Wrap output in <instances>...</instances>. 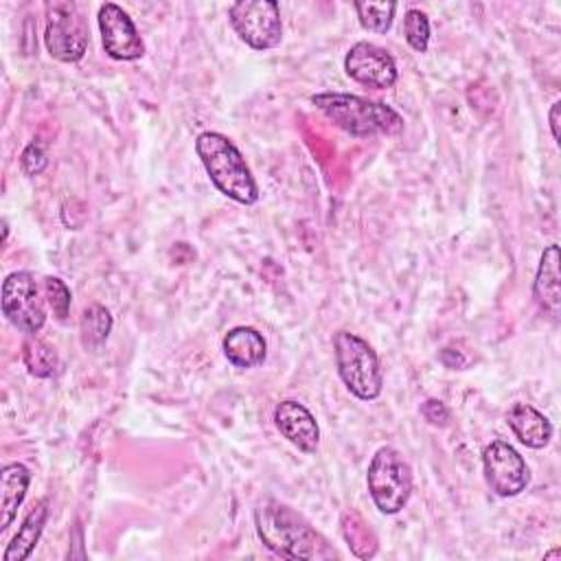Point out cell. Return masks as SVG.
Segmentation results:
<instances>
[{
  "instance_id": "cell-1",
  "label": "cell",
  "mask_w": 561,
  "mask_h": 561,
  "mask_svg": "<svg viewBox=\"0 0 561 561\" xmlns=\"http://www.w3.org/2000/svg\"><path fill=\"white\" fill-rule=\"evenodd\" d=\"M256 535L263 546L283 559H329L335 550L311 524L287 504L265 500L254 511Z\"/></svg>"
},
{
  "instance_id": "cell-2",
  "label": "cell",
  "mask_w": 561,
  "mask_h": 561,
  "mask_svg": "<svg viewBox=\"0 0 561 561\" xmlns=\"http://www.w3.org/2000/svg\"><path fill=\"white\" fill-rule=\"evenodd\" d=\"M311 103L340 129L351 136H397L403 131V116L386 103L368 101L355 94L320 92L311 96Z\"/></svg>"
},
{
  "instance_id": "cell-3",
  "label": "cell",
  "mask_w": 561,
  "mask_h": 561,
  "mask_svg": "<svg viewBox=\"0 0 561 561\" xmlns=\"http://www.w3.org/2000/svg\"><path fill=\"white\" fill-rule=\"evenodd\" d=\"M195 151L219 193L245 206L259 199V186L250 167L228 136L219 131H202L195 140Z\"/></svg>"
},
{
  "instance_id": "cell-4",
  "label": "cell",
  "mask_w": 561,
  "mask_h": 561,
  "mask_svg": "<svg viewBox=\"0 0 561 561\" xmlns=\"http://www.w3.org/2000/svg\"><path fill=\"white\" fill-rule=\"evenodd\" d=\"M333 351L340 379L348 392L362 401L377 399L383 388V375L373 346L351 331H337L333 335Z\"/></svg>"
},
{
  "instance_id": "cell-5",
  "label": "cell",
  "mask_w": 561,
  "mask_h": 561,
  "mask_svg": "<svg viewBox=\"0 0 561 561\" xmlns=\"http://www.w3.org/2000/svg\"><path fill=\"white\" fill-rule=\"evenodd\" d=\"M368 493L383 515H397L412 495V469L392 447H379L366 471Z\"/></svg>"
},
{
  "instance_id": "cell-6",
  "label": "cell",
  "mask_w": 561,
  "mask_h": 561,
  "mask_svg": "<svg viewBox=\"0 0 561 561\" xmlns=\"http://www.w3.org/2000/svg\"><path fill=\"white\" fill-rule=\"evenodd\" d=\"M88 42H90V33L75 2L46 4L44 44L55 59L64 64L79 61L88 50Z\"/></svg>"
},
{
  "instance_id": "cell-7",
  "label": "cell",
  "mask_w": 561,
  "mask_h": 561,
  "mask_svg": "<svg viewBox=\"0 0 561 561\" xmlns=\"http://www.w3.org/2000/svg\"><path fill=\"white\" fill-rule=\"evenodd\" d=\"M228 20L239 35L254 50H270L283 39L280 9L274 0H239L228 9Z\"/></svg>"
},
{
  "instance_id": "cell-8",
  "label": "cell",
  "mask_w": 561,
  "mask_h": 561,
  "mask_svg": "<svg viewBox=\"0 0 561 561\" xmlns=\"http://www.w3.org/2000/svg\"><path fill=\"white\" fill-rule=\"evenodd\" d=\"M2 313L7 320L33 335L39 333L46 322L44 300L39 298V287L31 272H11L2 283Z\"/></svg>"
},
{
  "instance_id": "cell-9",
  "label": "cell",
  "mask_w": 561,
  "mask_h": 561,
  "mask_svg": "<svg viewBox=\"0 0 561 561\" xmlns=\"http://www.w3.org/2000/svg\"><path fill=\"white\" fill-rule=\"evenodd\" d=\"M482 471L489 489L500 497H515L530 482V469L526 460L513 445L504 440H491L484 447Z\"/></svg>"
},
{
  "instance_id": "cell-10",
  "label": "cell",
  "mask_w": 561,
  "mask_h": 561,
  "mask_svg": "<svg viewBox=\"0 0 561 561\" xmlns=\"http://www.w3.org/2000/svg\"><path fill=\"white\" fill-rule=\"evenodd\" d=\"M99 28L103 50L116 61H134L145 55V44L136 31L134 20L114 2L99 7Z\"/></svg>"
},
{
  "instance_id": "cell-11",
  "label": "cell",
  "mask_w": 561,
  "mask_h": 561,
  "mask_svg": "<svg viewBox=\"0 0 561 561\" xmlns=\"http://www.w3.org/2000/svg\"><path fill=\"white\" fill-rule=\"evenodd\" d=\"M344 70L353 81L377 90L392 88L399 77L392 55L370 42H357L348 48L344 57Z\"/></svg>"
},
{
  "instance_id": "cell-12",
  "label": "cell",
  "mask_w": 561,
  "mask_h": 561,
  "mask_svg": "<svg viewBox=\"0 0 561 561\" xmlns=\"http://www.w3.org/2000/svg\"><path fill=\"white\" fill-rule=\"evenodd\" d=\"M274 425L294 447L313 454L320 443V427L316 416L298 401L285 399L274 408Z\"/></svg>"
},
{
  "instance_id": "cell-13",
  "label": "cell",
  "mask_w": 561,
  "mask_h": 561,
  "mask_svg": "<svg viewBox=\"0 0 561 561\" xmlns=\"http://www.w3.org/2000/svg\"><path fill=\"white\" fill-rule=\"evenodd\" d=\"M559 263H561V252L557 243H550L539 259L537 274H535V285L533 294L539 305V309L550 316L552 320L559 318L561 309V274H559Z\"/></svg>"
},
{
  "instance_id": "cell-14",
  "label": "cell",
  "mask_w": 561,
  "mask_h": 561,
  "mask_svg": "<svg viewBox=\"0 0 561 561\" xmlns=\"http://www.w3.org/2000/svg\"><path fill=\"white\" fill-rule=\"evenodd\" d=\"M513 434L530 449H543L552 438V423L530 403H513L506 412Z\"/></svg>"
},
{
  "instance_id": "cell-15",
  "label": "cell",
  "mask_w": 561,
  "mask_h": 561,
  "mask_svg": "<svg viewBox=\"0 0 561 561\" xmlns=\"http://www.w3.org/2000/svg\"><path fill=\"white\" fill-rule=\"evenodd\" d=\"M224 355L237 368H254L263 364L267 355V344L263 335L252 327H232L224 335Z\"/></svg>"
},
{
  "instance_id": "cell-16",
  "label": "cell",
  "mask_w": 561,
  "mask_h": 561,
  "mask_svg": "<svg viewBox=\"0 0 561 561\" xmlns=\"http://www.w3.org/2000/svg\"><path fill=\"white\" fill-rule=\"evenodd\" d=\"M31 484V471L22 462H9L0 471V530H7L26 497Z\"/></svg>"
},
{
  "instance_id": "cell-17",
  "label": "cell",
  "mask_w": 561,
  "mask_h": 561,
  "mask_svg": "<svg viewBox=\"0 0 561 561\" xmlns=\"http://www.w3.org/2000/svg\"><path fill=\"white\" fill-rule=\"evenodd\" d=\"M46 519H48V500H39L28 511L24 522L20 524L18 533L13 535L11 543L7 546L4 554H2V561H24V559H28L33 548L37 546L42 533H44Z\"/></svg>"
},
{
  "instance_id": "cell-18",
  "label": "cell",
  "mask_w": 561,
  "mask_h": 561,
  "mask_svg": "<svg viewBox=\"0 0 561 561\" xmlns=\"http://www.w3.org/2000/svg\"><path fill=\"white\" fill-rule=\"evenodd\" d=\"M112 331V316L103 305H90L81 313L79 322V333H81V344L88 351L99 348Z\"/></svg>"
},
{
  "instance_id": "cell-19",
  "label": "cell",
  "mask_w": 561,
  "mask_h": 561,
  "mask_svg": "<svg viewBox=\"0 0 561 561\" xmlns=\"http://www.w3.org/2000/svg\"><path fill=\"white\" fill-rule=\"evenodd\" d=\"M22 357H24V364L28 368V373L33 377H39V379H46L55 373L57 368V355L55 351L42 342V340H26L24 346H22Z\"/></svg>"
},
{
  "instance_id": "cell-20",
  "label": "cell",
  "mask_w": 561,
  "mask_h": 561,
  "mask_svg": "<svg viewBox=\"0 0 561 561\" xmlns=\"http://www.w3.org/2000/svg\"><path fill=\"white\" fill-rule=\"evenodd\" d=\"M359 24L370 33H386L392 26L397 11L394 2H355Z\"/></svg>"
},
{
  "instance_id": "cell-21",
  "label": "cell",
  "mask_w": 561,
  "mask_h": 561,
  "mask_svg": "<svg viewBox=\"0 0 561 561\" xmlns=\"http://www.w3.org/2000/svg\"><path fill=\"white\" fill-rule=\"evenodd\" d=\"M351 517V524L346 517H342V530H344V537L351 546V550L359 557V559H368L377 552V541L373 537V533L368 530V526L359 519V515L355 513H348Z\"/></svg>"
},
{
  "instance_id": "cell-22",
  "label": "cell",
  "mask_w": 561,
  "mask_h": 561,
  "mask_svg": "<svg viewBox=\"0 0 561 561\" xmlns=\"http://www.w3.org/2000/svg\"><path fill=\"white\" fill-rule=\"evenodd\" d=\"M403 35H405V42L416 53H425L427 46H430V20H427V15L419 9H410L403 18Z\"/></svg>"
},
{
  "instance_id": "cell-23",
  "label": "cell",
  "mask_w": 561,
  "mask_h": 561,
  "mask_svg": "<svg viewBox=\"0 0 561 561\" xmlns=\"http://www.w3.org/2000/svg\"><path fill=\"white\" fill-rule=\"evenodd\" d=\"M44 289H46V298H48V305H50L55 318L66 320V316L70 311V289L66 287V283L57 276H48L44 280Z\"/></svg>"
},
{
  "instance_id": "cell-24",
  "label": "cell",
  "mask_w": 561,
  "mask_h": 561,
  "mask_svg": "<svg viewBox=\"0 0 561 561\" xmlns=\"http://www.w3.org/2000/svg\"><path fill=\"white\" fill-rule=\"evenodd\" d=\"M46 164H48V158H46L44 145L37 142V140L28 142L26 149L22 151V156H20V167H22V171H24L26 175H37V173H42V171L46 169Z\"/></svg>"
},
{
  "instance_id": "cell-25",
  "label": "cell",
  "mask_w": 561,
  "mask_h": 561,
  "mask_svg": "<svg viewBox=\"0 0 561 561\" xmlns=\"http://www.w3.org/2000/svg\"><path fill=\"white\" fill-rule=\"evenodd\" d=\"M421 414L425 416V421L434 427H445L449 423V410L443 401L438 399H427L423 405H421Z\"/></svg>"
},
{
  "instance_id": "cell-26",
  "label": "cell",
  "mask_w": 561,
  "mask_h": 561,
  "mask_svg": "<svg viewBox=\"0 0 561 561\" xmlns=\"http://www.w3.org/2000/svg\"><path fill=\"white\" fill-rule=\"evenodd\" d=\"M440 362L447 366V368H460L465 366V357L451 348H443L440 351Z\"/></svg>"
},
{
  "instance_id": "cell-27",
  "label": "cell",
  "mask_w": 561,
  "mask_h": 561,
  "mask_svg": "<svg viewBox=\"0 0 561 561\" xmlns=\"http://www.w3.org/2000/svg\"><path fill=\"white\" fill-rule=\"evenodd\" d=\"M559 110H561V101H554L550 105V112H548V121H550V129H552L554 142L561 140V134H559Z\"/></svg>"
},
{
  "instance_id": "cell-28",
  "label": "cell",
  "mask_w": 561,
  "mask_h": 561,
  "mask_svg": "<svg viewBox=\"0 0 561 561\" xmlns=\"http://www.w3.org/2000/svg\"><path fill=\"white\" fill-rule=\"evenodd\" d=\"M559 552H561V550H559V548H554V550H552V552H548L543 559H552V557H559Z\"/></svg>"
}]
</instances>
